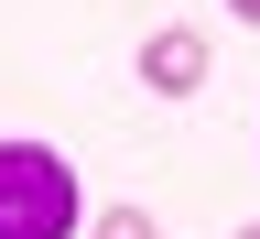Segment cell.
Here are the masks:
<instances>
[{
    "label": "cell",
    "mask_w": 260,
    "mask_h": 239,
    "mask_svg": "<svg viewBox=\"0 0 260 239\" xmlns=\"http://www.w3.org/2000/svg\"><path fill=\"white\" fill-rule=\"evenodd\" d=\"M206 65H217L206 33H184V22L141 33V87H152V98H195V87H206Z\"/></svg>",
    "instance_id": "2"
},
{
    "label": "cell",
    "mask_w": 260,
    "mask_h": 239,
    "mask_svg": "<svg viewBox=\"0 0 260 239\" xmlns=\"http://www.w3.org/2000/svg\"><path fill=\"white\" fill-rule=\"evenodd\" d=\"M228 11H239V22H260V0H228Z\"/></svg>",
    "instance_id": "4"
},
{
    "label": "cell",
    "mask_w": 260,
    "mask_h": 239,
    "mask_svg": "<svg viewBox=\"0 0 260 239\" xmlns=\"http://www.w3.org/2000/svg\"><path fill=\"white\" fill-rule=\"evenodd\" d=\"M76 228H87L76 163L44 142H0V239H76Z\"/></svg>",
    "instance_id": "1"
},
{
    "label": "cell",
    "mask_w": 260,
    "mask_h": 239,
    "mask_svg": "<svg viewBox=\"0 0 260 239\" xmlns=\"http://www.w3.org/2000/svg\"><path fill=\"white\" fill-rule=\"evenodd\" d=\"M239 239H260V228H239Z\"/></svg>",
    "instance_id": "5"
},
{
    "label": "cell",
    "mask_w": 260,
    "mask_h": 239,
    "mask_svg": "<svg viewBox=\"0 0 260 239\" xmlns=\"http://www.w3.org/2000/svg\"><path fill=\"white\" fill-rule=\"evenodd\" d=\"M87 239H162V228H152L141 207H109V218H87Z\"/></svg>",
    "instance_id": "3"
}]
</instances>
